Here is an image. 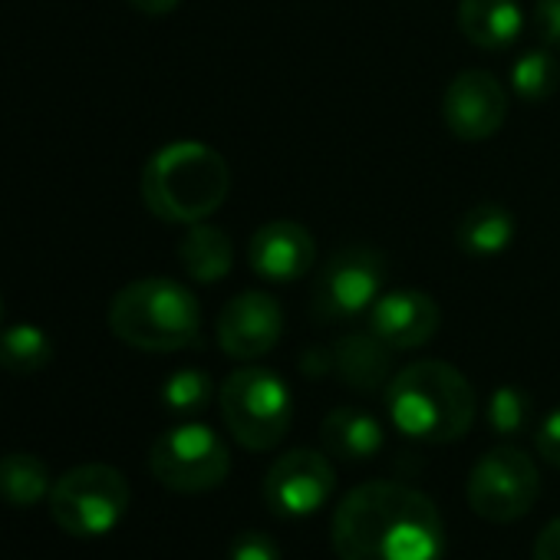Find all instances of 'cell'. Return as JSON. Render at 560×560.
<instances>
[{"label": "cell", "mask_w": 560, "mask_h": 560, "mask_svg": "<svg viewBox=\"0 0 560 560\" xmlns=\"http://www.w3.org/2000/svg\"><path fill=\"white\" fill-rule=\"evenodd\" d=\"M330 534L340 560H445V521L435 501L399 481L353 488Z\"/></svg>", "instance_id": "6da1fadb"}, {"label": "cell", "mask_w": 560, "mask_h": 560, "mask_svg": "<svg viewBox=\"0 0 560 560\" xmlns=\"http://www.w3.org/2000/svg\"><path fill=\"white\" fill-rule=\"evenodd\" d=\"M393 425L416 442H455L475 422L471 383L442 360H422L399 370L386 389Z\"/></svg>", "instance_id": "7a4b0ae2"}, {"label": "cell", "mask_w": 560, "mask_h": 560, "mask_svg": "<svg viewBox=\"0 0 560 560\" xmlns=\"http://www.w3.org/2000/svg\"><path fill=\"white\" fill-rule=\"evenodd\" d=\"M231 188L221 152L201 142H172L159 149L142 172V198L162 221L198 224L214 214Z\"/></svg>", "instance_id": "3957f363"}, {"label": "cell", "mask_w": 560, "mask_h": 560, "mask_svg": "<svg viewBox=\"0 0 560 560\" xmlns=\"http://www.w3.org/2000/svg\"><path fill=\"white\" fill-rule=\"evenodd\" d=\"M109 330L132 350L175 353L201 337V307L195 294L168 277L126 284L109 304Z\"/></svg>", "instance_id": "277c9868"}, {"label": "cell", "mask_w": 560, "mask_h": 560, "mask_svg": "<svg viewBox=\"0 0 560 560\" xmlns=\"http://www.w3.org/2000/svg\"><path fill=\"white\" fill-rule=\"evenodd\" d=\"M218 406L228 432L250 452L280 445L294 422V396L288 383L264 366L234 370L218 389Z\"/></svg>", "instance_id": "5b68a950"}, {"label": "cell", "mask_w": 560, "mask_h": 560, "mask_svg": "<svg viewBox=\"0 0 560 560\" xmlns=\"http://www.w3.org/2000/svg\"><path fill=\"white\" fill-rule=\"evenodd\" d=\"M129 508V481L106 462L77 465L54 481L50 514L73 537L109 534Z\"/></svg>", "instance_id": "8992f818"}, {"label": "cell", "mask_w": 560, "mask_h": 560, "mask_svg": "<svg viewBox=\"0 0 560 560\" xmlns=\"http://www.w3.org/2000/svg\"><path fill=\"white\" fill-rule=\"evenodd\" d=\"M149 468L159 485L178 494H205L231 471V452L205 422H182L165 429L149 452Z\"/></svg>", "instance_id": "52a82bcc"}, {"label": "cell", "mask_w": 560, "mask_h": 560, "mask_svg": "<svg viewBox=\"0 0 560 560\" xmlns=\"http://www.w3.org/2000/svg\"><path fill=\"white\" fill-rule=\"evenodd\" d=\"M386 288V260L380 250L353 244L340 247L314 280V317L324 324H350L373 311Z\"/></svg>", "instance_id": "ba28073f"}, {"label": "cell", "mask_w": 560, "mask_h": 560, "mask_svg": "<svg viewBox=\"0 0 560 560\" xmlns=\"http://www.w3.org/2000/svg\"><path fill=\"white\" fill-rule=\"evenodd\" d=\"M465 491L478 517L508 524L534 508L540 491V475L527 452L514 445H494L475 462Z\"/></svg>", "instance_id": "9c48e42d"}, {"label": "cell", "mask_w": 560, "mask_h": 560, "mask_svg": "<svg viewBox=\"0 0 560 560\" xmlns=\"http://www.w3.org/2000/svg\"><path fill=\"white\" fill-rule=\"evenodd\" d=\"M337 491V468L317 448H294L280 455L264 475V504L284 521L317 514Z\"/></svg>", "instance_id": "30bf717a"}, {"label": "cell", "mask_w": 560, "mask_h": 560, "mask_svg": "<svg viewBox=\"0 0 560 560\" xmlns=\"http://www.w3.org/2000/svg\"><path fill=\"white\" fill-rule=\"evenodd\" d=\"M442 119L455 139L485 142L508 119V93L498 83V77L485 70H465L445 86Z\"/></svg>", "instance_id": "8fae6325"}, {"label": "cell", "mask_w": 560, "mask_h": 560, "mask_svg": "<svg viewBox=\"0 0 560 560\" xmlns=\"http://www.w3.org/2000/svg\"><path fill=\"white\" fill-rule=\"evenodd\" d=\"M284 334V311L264 291L231 298L218 314V347L224 357L250 363L270 353Z\"/></svg>", "instance_id": "7c38bea8"}, {"label": "cell", "mask_w": 560, "mask_h": 560, "mask_svg": "<svg viewBox=\"0 0 560 560\" xmlns=\"http://www.w3.org/2000/svg\"><path fill=\"white\" fill-rule=\"evenodd\" d=\"M247 264L257 277L273 284H291L298 277H307L317 264V241L298 221H267L247 241Z\"/></svg>", "instance_id": "4fadbf2b"}, {"label": "cell", "mask_w": 560, "mask_h": 560, "mask_svg": "<svg viewBox=\"0 0 560 560\" xmlns=\"http://www.w3.org/2000/svg\"><path fill=\"white\" fill-rule=\"evenodd\" d=\"M366 324H370V334H376L389 350H419L435 337L442 314H439V304L425 291L399 288V291L383 294L373 304V311L366 314Z\"/></svg>", "instance_id": "5bb4252c"}, {"label": "cell", "mask_w": 560, "mask_h": 560, "mask_svg": "<svg viewBox=\"0 0 560 560\" xmlns=\"http://www.w3.org/2000/svg\"><path fill=\"white\" fill-rule=\"evenodd\" d=\"M458 31L478 50H508L524 34V8L517 0H462Z\"/></svg>", "instance_id": "9a60e30c"}, {"label": "cell", "mask_w": 560, "mask_h": 560, "mask_svg": "<svg viewBox=\"0 0 560 560\" xmlns=\"http://www.w3.org/2000/svg\"><path fill=\"white\" fill-rule=\"evenodd\" d=\"M383 425L376 416H370L366 409H334L324 425H320V445L330 458L337 462H350V465H363L370 458H376L383 452Z\"/></svg>", "instance_id": "2e32d148"}, {"label": "cell", "mask_w": 560, "mask_h": 560, "mask_svg": "<svg viewBox=\"0 0 560 560\" xmlns=\"http://www.w3.org/2000/svg\"><path fill=\"white\" fill-rule=\"evenodd\" d=\"M330 370L350 389L373 393V389H380L389 380L393 350L376 334H347L330 350Z\"/></svg>", "instance_id": "e0dca14e"}, {"label": "cell", "mask_w": 560, "mask_h": 560, "mask_svg": "<svg viewBox=\"0 0 560 560\" xmlns=\"http://www.w3.org/2000/svg\"><path fill=\"white\" fill-rule=\"evenodd\" d=\"M178 260H182V267L188 270L191 280H198V284H214V280H221V277L231 273L234 244H231V237L221 228L198 221L182 237Z\"/></svg>", "instance_id": "ac0fdd59"}, {"label": "cell", "mask_w": 560, "mask_h": 560, "mask_svg": "<svg viewBox=\"0 0 560 560\" xmlns=\"http://www.w3.org/2000/svg\"><path fill=\"white\" fill-rule=\"evenodd\" d=\"M514 241V218L501 205H475L455 224V244L468 257H498Z\"/></svg>", "instance_id": "d6986e66"}, {"label": "cell", "mask_w": 560, "mask_h": 560, "mask_svg": "<svg viewBox=\"0 0 560 560\" xmlns=\"http://www.w3.org/2000/svg\"><path fill=\"white\" fill-rule=\"evenodd\" d=\"M50 468L34 452H8L0 458V498L14 508H34L50 498Z\"/></svg>", "instance_id": "ffe728a7"}, {"label": "cell", "mask_w": 560, "mask_h": 560, "mask_svg": "<svg viewBox=\"0 0 560 560\" xmlns=\"http://www.w3.org/2000/svg\"><path fill=\"white\" fill-rule=\"evenodd\" d=\"M54 360L50 337L34 324H18L0 330V370L14 376H34Z\"/></svg>", "instance_id": "44dd1931"}, {"label": "cell", "mask_w": 560, "mask_h": 560, "mask_svg": "<svg viewBox=\"0 0 560 560\" xmlns=\"http://www.w3.org/2000/svg\"><path fill=\"white\" fill-rule=\"evenodd\" d=\"M560 86V60L553 50H527L511 67V90L524 103H544Z\"/></svg>", "instance_id": "7402d4cb"}, {"label": "cell", "mask_w": 560, "mask_h": 560, "mask_svg": "<svg viewBox=\"0 0 560 560\" xmlns=\"http://www.w3.org/2000/svg\"><path fill=\"white\" fill-rule=\"evenodd\" d=\"M214 396V383L201 370H178L162 383V406L172 416H195Z\"/></svg>", "instance_id": "603a6c76"}, {"label": "cell", "mask_w": 560, "mask_h": 560, "mask_svg": "<svg viewBox=\"0 0 560 560\" xmlns=\"http://www.w3.org/2000/svg\"><path fill=\"white\" fill-rule=\"evenodd\" d=\"M530 419V396L517 386H501L488 399V425L494 435H517Z\"/></svg>", "instance_id": "cb8c5ba5"}, {"label": "cell", "mask_w": 560, "mask_h": 560, "mask_svg": "<svg viewBox=\"0 0 560 560\" xmlns=\"http://www.w3.org/2000/svg\"><path fill=\"white\" fill-rule=\"evenodd\" d=\"M228 560H280V550H277L273 537H267L260 530H244L234 537Z\"/></svg>", "instance_id": "d4e9b609"}, {"label": "cell", "mask_w": 560, "mask_h": 560, "mask_svg": "<svg viewBox=\"0 0 560 560\" xmlns=\"http://www.w3.org/2000/svg\"><path fill=\"white\" fill-rule=\"evenodd\" d=\"M530 24L550 50H560V0H537Z\"/></svg>", "instance_id": "484cf974"}, {"label": "cell", "mask_w": 560, "mask_h": 560, "mask_svg": "<svg viewBox=\"0 0 560 560\" xmlns=\"http://www.w3.org/2000/svg\"><path fill=\"white\" fill-rule=\"evenodd\" d=\"M534 445H537V455L547 465L560 468V409H553L550 416H544V422L534 432Z\"/></svg>", "instance_id": "4316f807"}, {"label": "cell", "mask_w": 560, "mask_h": 560, "mask_svg": "<svg viewBox=\"0 0 560 560\" xmlns=\"http://www.w3.org/2000/svg\"><path fill=\"white\" fill-rule=\"evenodd\" d=\"M534 560H560V517H553L534 544Z\"/></svg>", "instance_id": "83f0119b"}, {"label": "cell", "mask_w": 560, "mask_h": 560, "mask_svg": "<svg viewBox=\"0 0 560 560\" xmlns=\"http://www.w3.org/2000/svg\"><path fill=\"white\" fill-rule=\"evenodd\" d=\"M129 4L136 8V11H142V14H149V18H162V14H172L182 0H129Z\"/></svg>", "instance_id": "f1b7e54d"}, {"label": "cell", "mask_w": 560, "mask_h": 560, "mask_svg": "<svg viewBox=\"0 0 560 560\" xmlns=\"http://www.w3.org/2000/svg\"><path fill=\"white\" fill-rule=\"evenodd\" d=\"M0 320H4V301H0Z\"/></svg>", "instance_id": "f546056e"}]
</instances>
